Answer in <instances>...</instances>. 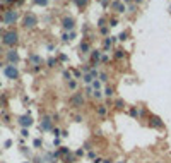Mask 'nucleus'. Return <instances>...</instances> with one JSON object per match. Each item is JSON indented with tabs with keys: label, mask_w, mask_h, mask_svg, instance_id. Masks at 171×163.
Masks as SVG:
<instances>
[{
	"label": "nucleus",
	"mask_w": 171,
	"mask_h": 163,
	"mask_svg": "<svg viewBox=\"0 0 171 163\" xmlns=\"http://www.w3.org/2000/svg\"><path fill=\"white\" fill-rule=\"evenodd\" d=\"M17 40H19V34H17L16 31H7V33L4 34V38H2L4 45H9V46L16 45V43H17Z\"/></svg>",
	"instance_id": "f257e3e1"
},
{
	"label": "nucleus",
	"mask_w": 171,
	"mask_h": 163,
	"mask_svg": "<svg viewBox=\"0 0 171 163\" xmlns=\"http://www.w3.org/2000/svg\"><path fill=\"white\" fill-rule=\"evenodd\" d=\"M17 17H19L17 10H7V12L4 14L2 21H4L5 24H12V22H16V21H17Z\"/></svg>",
	"instance_id": "f03ea898"
},
{
	"label": "nucleus",
	"mask_w": 171,
	"mask_h": 163,
	"mask_svg": "<svg viewBox=\"0 0 171 163\" xmlns=\"http://www.w3.org/2000/svg\"><path fill=\"white\" fill-rule=\"evenodd\" d=\"M4 74H5L9 79H17V76H19V71H17V67H16V65L9 64V65H5V69H4Z\"/></svg>",
	"instance_id": "7ed1b4c3"
},
{
	"label": "nucleus",
	"mask_w": 171,
	"mask_h": 163,
	"mask_svg": "<svg viewBox=\"0 0 171 163\" xmlns=\"http://www.w3.org/2000/svg\"><path fill=\"white\" fill-rule=\"evenodd\" d=\"M36 22H38V19H36L34 14H28V16L24 17V26H26V28H34Z\"/></svg>",
	"instance_id": "20e7f679"
},
{
	"label": "nucleus",
	"mask_w": 171,
	"mask_h": 163,
	"mask_svg": "<svg viewBox=\"0 0 171 163\" xmlns=\"http://www.w3.org/2000/svg\"><path fill=\"white\" fill-rule=\"evenodd\" d=\"M62 24H63V28H65V29H74L75 21H74V17H65V19L62 21Z\"/></svg>",
	"instance_id": "39448f33"
},
{
	"label": "nucleus",
	"mask_w": 171,
	"mask_h": 163,
	"mask_svg": "<svg viewBox=\"0 0 171 163\" xmlns=\"http://www.w3.org/2000/svg\"><path fill=\"white\" fill-rule=\"evenodd\" d=\"M19 124L24 127V129H26V127H29L31 124H33V119H31L29 115H22V117L19 119Z\"/></svg>",
	"instance_id": "423d86ee"
},
{
	"label": "nucleus",
	"mask_w": 171,
	"mask_h": 163,
	"mask_svg": "<svg viewBox=\"0 0 171 163\" xmlns=\"http://www.w3.org/2000/svg\"><path fill=\"white\" fill-rule=\"evenodd\" d=\"M82 103H84V100H82V94H75L74 98H72V105H75V107H82Z\"/></svg>",
	"instance_id": "0eeeda50"
},
{
	"label": "nucleus",
	"mask_w": 171,
	"mask_h": 163,
	"mask_svg": "<svg viewBox=\"0 0 171 163\" xmlns=\"http://www.w3.org/2000/svg\"><path fill=\"white\" fill-rule=\"evenodd\" d=\"M7 59H9V62H16L19 60V55H17V51H14V50H10L9 53H7Z\"/></svg>",
	"instance_id": "6e6552de"
},
{
	"label": "nucleus",
	"mask_w": 171,
	"mask_h": 163,
	"mask_svg": "<svg viewBox=\"0 0 171 163\" xmlns=\"http://www.w3.org/2000/svg\"><path fill=\"white\" fill-rule=\"evenodd\" d=\"M41 129L43 131H50L51 129V120L46 117V119H43V122H41Z\"/></svg>",
	"instance_id": "1a4fd4ad"
},
{
	"label": "nucleus",
	"mask_w": 171,
	"mask_h": 163,
	"mask_svg": "<svg viewBox=\"0 0 171 163\" xmlns=\"http://www.w3.org/2000/svg\"><path fill=\"white\" fill-rule=\"evenodd\" d=\"M111 7L116 10V12H123V4H121V2H113Z\"/></svg>",
	"instance_id": "9d476101"
},
{
	"label": "nucleus",
	"mask_w": 171,
	"mask_h": 163,
	"mask_svg": "<svg viewBox=\"0 0 171 163\" xmlns=\"http://www.w3.org/2000/svg\"><path fill=\"white\" fill-rule=\"evenodd\" d=\"M152 125H156V127H162V122L158 119V117H152Z\"/></svg>",
	"instance_id": "9b49d317"
},
{
	"label": "nucleus",
	"mask_w": 171,
	"mask_h": 163,
	"mask_svg": "<svg viewBox=\"0 0 171 163\" xmlns=\"http://www.w3.org/2000/svg\"><path fill=\"white\" fill-rule=\"evenodd\" d=\"M74 4H75L77 7H84V5L87 4V0H74Z\"/></svg>",
	"instance_id": "f8f14e48"
},
{
	"label": "nucleus",
	"mask_w": 171,
	"mask_h": 163,
	"mask_svg": "<svg viewBox=\"0 0 171 163\" xmlns=\"http://www.w3.org/2000/svg\"><path fill=\"white\" fill-rule=\"evenodd\" d=\"M34 4H38V5H46L48 0H34Z\"/></svg>",
	"instance_id": "ddd939ff"
},
{
	"label": "nucleus",
	"mask_w": 171,
	"mask_h": 163,
	"mask_svg": "<svg viewBox=\"0 0 171 163\" xmlns=\"http://www.w3.org/2000/svg\"><path fill=\"white\" fill-rule=\"evenodd\" d=\"M84 81H86V82H91V81H92V76H89V74H87V76H84Z\"/></svg>",
	"instance_id": "4468645a"
},
{
	"label": "nucleus",
	"mask_w": 171,
	"mask_h": 163,
	"mask_svg": "<svg viewBox=\"0 0 171 163\" xmlns=\"http://www.w3.org/2000/svg\"><path fill=\"white\" fill-rule=\"evenodd\" d=\"M106 94H108V96H111V94H113V91H111V88H108V89H106Z\"/></svg>",
	"instance_id": "2eb2a0df"
},
{
	"label": "nucleus",
	"mask_w": 171,
	"mask_h": 163,
	"mask_svg": "<svg viewBox=\"0 0 171 163\" xmlns=\"http://www.w3.org/2000/svg\"><path fill=\"white\" fill-rule=\"evenodd\" d=\"M104 163H111V160H104Z\"/></svg>",
	"instance_id": "dca6fc26"
},
{
	"label": "nucleus",
	"mask_w": 171,
	"mask_h": 163,
	"mask_svg": "<svg viewBox=\"0 0 171 163\" xmlns=\"http://www.w3.org/2000/svg\"><path fill=\"white\" fill-rule=\"evenodd\" d=\"M123 2H130V0H123Z\"/></svg>",
	"instance_id": "f3484780"
},
{
	"label": "nucleus",
	"mask_w": 171,
	"mask_h": 163,
	"mask_svg": "<svg viewBox=\"0 0 171 163\" xmlns=\"http://www.w3.org/2000/svg\"><path fill=\"white\" fill-rule=\"evenodd\" d=\"M135 2H142V0H135Z\"/></svg>",
	"instance_id": "a211bd4d"
},
{
	"label": "nucleus",
	"mask_w": 171,
	"mask_h": 163,
	"mask_svg": "<svg viewBox=\"0 0 171 163\" xmlns=\"http://www.w3.org/2000/svg\"><path fill=\"white\" fill-rule=\"evenodd\" d=\"M0 5H2V0H0Z\"/></svg>",
	"instance_id": "6ab92c4d"
},
{
	"label": "nucleus",
	"mask_w": 171,
	"mask_h": 163,
	"mask_svg": "<svg viewBox=\"0 0 171 163\" xmlns=\"http://www.w3.org/2000/svg\"><path fill=\"white\" fill-rule=\"evenodd\" d=\"M103 2H104V0H103Z\"/></svg>",
	"instance_id": "aec40b11"
},
{
	"label": "nucleus",
	"mask_w": 171,
	"mask_h": 163,
	"mask_svg": "<svg viewBox=\"0 0 171 163\" xmlns=\"http://www.w3.org/2000/svg\"><path fill=\"white\" fill-rule=\"evenodd\" d=\"M26 163H28V162H26Z\"/></svg>",
	"instance_id": "412c9836"
}]
</instances>
